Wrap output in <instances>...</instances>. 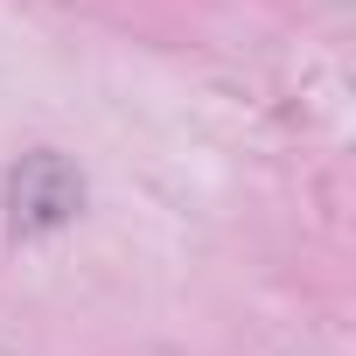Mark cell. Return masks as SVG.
<instances>
[{"mask_svg": "<svg viewBox=\"0 0 356 356\" xmlns=\"http://www.w3.org/2000/svg\"><path fill=\"white\" fill-rule=\"evenodd\" d=\"M8 203H15V231H56L84 203V175L63 154H29L8 182Z\"/></svg>", "mask_w": 356, "mask_h": 356, "instance_id": "obj_1", "label": "cell"}]
</instances>
